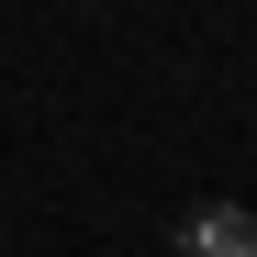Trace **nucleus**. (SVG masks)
<instances>
[{
    "label": "nucleus",
    "mask_w": 257,
    "mask_h": 257,
    "mask_svg": "<svg viewBox=\"0 0 257 257\" xmlns=\"http://www.w3.org/2000/svg\"><path fill=\"white\" fill-rule=\"evenodd\" d=\"M179 257H257V212H235V201H201L190 224H179Z\"/></svg>",
    "instance_id": "obj_1"
}]
</instances>
